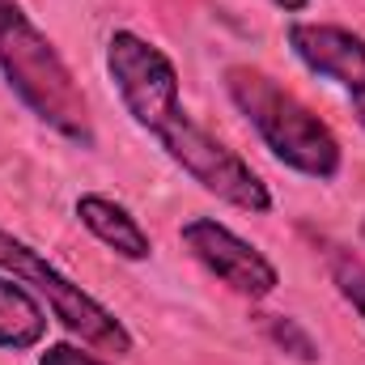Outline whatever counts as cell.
I'll return each mask as SVG.
<instances>
[{"instance_id": "cell-13", "label": "cell", "mask_w": 365, "mask_h": 365, "mask_svg": "<svg viewBox=\"0 0 365 365\" xmlns=\"http://www.w3.org/2000/svg\"><path fill=\"white\" fill-rule=\"evenodd\" d=\"M361 238H365V225H361Z\"/></svg>"}, {"instance_id": "cell-7", "label": "cell", "mask_w": 365, "mask_h": 365, "mask_svg": "<svg viewBox=\"0 0 365 365\" xmlns=\"http://www.w3.org/2000/svg\"><path fill=\"white\" fill-rule=\"evenodd\" d=\"M73 212H77V221L90 230L93 238H98L106 251H115L119 259H128V264H145V259L153 255V238H149V230H145V225L132 217V208H123L119 200L98 195V191H86V195H77Z\"/></svg>"}, {"instance_id": "cell-9", "label": "cell", "mask_w": 365, "mask_h": 365, "mask_svg": "<svg viewBox=\"0 0 365 365\" xmlns=\"http://www.w3.org/2000/svg\"><path fill=\"white\" fill-rule=\"evenodd\" d=\"M259 327H264V336L272 340L276 349H284L289 357H297V361H306V365L319 361V344H314V336L297 319H289V314H259Z\"/></svg>"}, {"instance_id": "cell-12", "label": "cell", "mask_w": 365, "mask_h": 365, "mask_svg": "<svg viewBox=\"0 0 365 365\" xmlns=\"http://www.w3.org/2000/svg\"><path fill=\"white\" fill-rule=\"evenodd\" d=\"M268 4H276L280 13H306L310 9V0H268Z\"/></svg>"}, {"instance_id": "cell-4", "label": "cell", "mask_w": 365, "mask_h": 365, "mask_svg": "<svg viewBox=\"0 0 365 365\" xmlns=\"http://www.w3.org/2000/svg\"><path fill=\"white\" fill-rule=\"evenodd\" d=\"M0 272H9L13 280H21V284H30V289L47 302L51 319H56L64 331H73L81 344H90L93 353L128 357V353L136 349L128 323H123L110 306H102V302H98L93 293H86L73 276L60 272L43 251H34L30 242H21V238L9 234L4 225H0Z\"/></svg>"}, {"instance_id": "cell-8", "label": "cell", "mask_w": 365, "mask_h": 365, "mask_svg": "<svg viewBox=\"0 0 365 365\" xmlns=\"http://www.w3.org/2000/svg\"><path fill=\"white\" fill-rule=\"evenodd\" d=\"M47 340V306L9 272H0V349L30 353Z\"/></svg>"}, {"instance_id": "cell-1", "label": "cell", "mask_w": 365, "mask_h": 365, "mask_svg": "<svg viewBox=\"0 0 365 365\" xmlns=\"http://www.w3.org/2000/svg\"><path fill=\"white\" fill-rule=\"evenodd\" d=\"M106 77L132 123L149 132L200 191L251 217L272 212V191L251 170V162H242L221 136L191 119V110L182 106L179 68L158 43L136 30H115L106 38Z\"/></svg>"}, {"instance_id": "cell-11", "label": "cell", "mask_w": 365, "mask_h": 365, "mask_svg": "<svg viewBox=\"0 0 365 365\" xmlns=\"http://www.w3.org/2000/svg\"><path fill=\"white\" fill-rule=\"evenodd\" d=\"M38 365H110V361H102L98 353H86L81 344L60 340V344H47V349L38 353Z\"/></svg>"}, {"instance_id": "cell-2", "label": "cell", "mask_w": 365, "mask_h": 365, "mask_svg": "<svg viewBox=\"0 0 365 365\" xmlns=\"http://www.w3.org/2000/svg\"><path fill=\"white\" fill-rule=\"evenodd\" d=\"M0 77L43 128L81 149L98 145L90 98L56 51V43L21 9V0H0Z\"/></svg>"}, {"instance_id": "cell-3", "label": "cell", "mask_w": 365, "mask_h": 365, "mask_svg": "<svg viewBox=\"0 0 365 365\" xmlns=\"http://www.w3.org/2000/svg\"><path fill=\"white\" fill-rule=\"evenodd\" d=\"M221 86H225V98L234 102V110L255 128V136L264 140V149L280 166L314 182H331L344 170L340 136L289 86H280L272 73L255 64H230Z\"/></svg>"}, {"instance_id": "cell-10", "label": "cell", "mask_w": 365, "mask_h": 365, "mask_svg": "<svg viewBox=\"0 0 365 365\" xmlns=\"http://www.w3.org/2000/svg\"><path fill=\"white\" fill-rule=\"evenodd\" d=\"M331 280H336L340 297L357 310V319L365 323V259H357L353 251H336L331 255Z\"/></svg>"}, {"instance_id": "cell-6", "label": "cell", "mask_w": 365, "mask_h": 365, "mask_svg": "<svg viewBox=\"0 0 365 365\" xmlns=\"http://www.w3.org/2000/svg\"><path fill=\"white\" fill-rule=\"evenodd\" d=\"M284 43L297 56V64L319 77L331 81L336 90L349 98L353 119L365 132V38L349 26L336 21H289L284 26Z\"/></svg>"}, {"instance_id": "cell-5", "label": "cell", "mask_w": 365, "mask_h": 365, "mask_svg": "<svg viewBox=\"0 0 365 365\" xmlns=\"http://www.w3.org/2000/svg\"><path fill=\"white\" fill-rule=\"evenodd\" d=\"M182 251L204 268L208 276H217L230 293L247 297V302H264L280 289V272L276 264L242 234H234L230 225H221L217 217H191L179 230Z\"/></svg>"}]
</instances>
